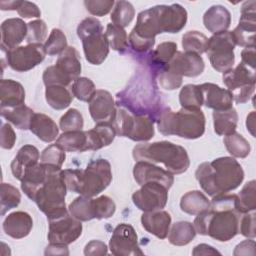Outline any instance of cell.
<instances>
[{"label": "cell", "instance_id": "26", "mask_svg": "<svg viewBox=\"0 0 256 256\" xmlns=\"http://www.w3.org/2000/svg\"><path fill=\"white\" fill-rule=\"evenodd\" d=\"M29 129L38 139L46 143L56 140L59 134V128L54 120L43 113L34 114Z\"/></svg>", "mask_w": 256, "mask_h": 256}, {"label": "cell", "instance_id": "14", "mask_svg": "<svg viewBox=\"0 0 256 256\" xmlns=\"http://www.w3.org/2000/svg\"><path fill=\"white\" fill-rule=\"evenodd\" d=\"M256 12L255 1H246L241 7V17L237 27L231 31L235 45L241 47L255 46Z\"/></svg>", "mask_w": 256, "mask_h": 256}, {"label": "cell", "instance_id": "10", "mask_svg": "<svg viewBox=\"0 0 256 256\" xmlns=\"http://www.w3.org/2000/svg\"><path fill=\"white\" fill-rule=\"evenodd\" d=\"M46 56L44 45L31 43L7 51V64L17 72H26L40 64Z\"/></svg>", "mask_w": 256, "mask_h": 256}, {"label": "cell", "instance_id": "52", "mask_svg": "<svg viewBox=\"0 0 256 256\" xmlns=\"http://www.w3.org/2000/svg\"><path fill=\"white\" fill-rule=\"evenodd\" d=\"M115 2L113 0H85L86 10L93 16H104L110 12Z\"/></svg>", "mask_w": 256, "mask_h": 256}, {"label": "cell", "instance_id": "30", "mask_svg": "<svg viewBox=\"0 0 256 256\" xmlns=\"http://www.w3.org/2000/svg\"><path fill=\"white\" fill-rule=\"evenodd\" d=\"M65 152H84L89 151L88 136L86 131H69L63 132L57 139L56 143Z\"/></svg>", "mask_w": 256, "mask_h": 256}, {"label": "cell", "instance_id": "43", "mask_svg": "<svg viewBox=\"0 0 256 256\" xmlns=\"http://www.w3.org/2000/svg\"><path fill=\"white\" fill-rule=\"evenodd\" d=\"M177 52V44L175 42L167 41L160 43L150 55L151 63L157 66H161L162 69L170 62L173 56Z\"/></svg>", "mask_w": 256, "mask_h": 256}, {"label": "cell", "instance_id": "1", "mask_svg": "<svg viewBox=\"0 0 256 256\" xmlns=\"http://www.w3.org/2000/svg\"><path fill=\"white\" fill-rule=\"evenodd\" d=\"M241 213L236 208V194H220L212 197L210 207L194 219L196 233L226 242L239 232Z\"/></svg>", "mask_w": 256, "mask_h": 256}, {"label": "cell", "instance_id": "9", "mask_svg": "<svg viewBox=\"0 0 256 256\" xmlns=\"http://www.w3.org/2000/svg\"><path fill=\"white\" fill-rule=\"evenodd\" d=\"M223 83L233 96V101L237 104L246 103L255 90V69L243 63H239L235 68H231L223 73Z\"/></svg>", "mask_w": 256, "mask_h": 256}, {"label": "cell", "instance_id": "27", "mask_svg": "<svg viewBox=\"0 0 256 256\" xmlns=\"http://www.w3.org/2000/svg\"><path fill=\"white\" fill-rule=\"evenodd\" d=\"M1 108L24 104L25 90L23 86L12 79H2L0 83Z\"/></svg>", "mask_w": 256, "mask_h": 256}, {"label": "cell", "instance_id": "48", "mask_svg": "<svg viewBox=\"0 0 256 256\" xmlns=\"http://www.w3.org/2000/svg\"><path fill=\"white\" fill-rule=\"evenodd\" d=\"M95 219H107L114 215L116 210L115 202L106 195H101L93 199Z\"/></svg>", "mask_w": 256, "mask_h": 256}, {"label": "cell", "instance_id": "50", "mask_svg": "<svg viewBox=\"0 0 256 256\" xmlns=\"http://www.w3.org/2000/svg\"><path fill=\"white\" fill-rule=\"evenodd\" d=\"M47 36V25L41 20L37 19L27 23V36L26 41L28 44L41 43L46 39Z\"/></svg>", "mask_w": 256, "mask_h": 256}, {"label": "cell", "instance_id": "3", "mask_svg": "<svg viewBox=\"0 0 256 256\" xmlns=\"http://www.w3.org/2000/svg\"><path fill=\"white\" fill-rule=\"evenodd\" d=\"M132 155L136 161L161 163L173 175L184 173L190 165L186 149L169 141L138 144L133 148Z\"/></svg>", "mask_w": 256, "mask_h": 256}, {"label": "cell", "instance_id": "51", "mask_svg": "<svg viewBox=\"0 0 256 256\" xmlns=\"http://www.w3.org/2000/svg\"><path fill=\"white\" fill-rule=\"evenodd\" d=\"M43 82L45 86H53V85H61L68 86L72 81L55 65L47 67L43 72Z\"/></svg>", "mask_w": 256, "mask_h": 256}, {"label": "cell", "instance_id": "42", "mask_svg": "<svg viewBox=\"0 0 256 256\" xmlns=\"http://www.w3.org/2000/svg\"><path fill=\"white\" fill-rule=\"evenodd\" d=\"M105 36L109 47L118 52H124L128 46V36L124 28L109 23L106 27Z\"/></svg>", "mask_w": 256, "mask_h": 256}, {"label": "cell", "instance_id": "19", "mask_svg": "<svg viewBox=\"0 0 256 256\" xmlns=\"http://www.w3.org/2000/svg\"><path fill=\"white\" fill-rule=\"evenodd\" d=\"M162 33H178L186 25L187 11L180 4L157 5Z\"/></svg>", "mask_w": 256, "mask_h": 256}, {"label": "cell", "instance_id": "47", "mask_svg": "<svg viewBox=\"0 0 256 256\" xmlns=\"http://www.w3.org/2000/svg\"><path fill=\"white\" fill-rule=\"evenodd\" d=\"M84 126V119L82 114L75 108L69 109L62 115L59 121V127L63 132L82 130Z\"/></svg>", "mask_w": 256, "mask_h": 256}, {"label": "cell", "instance_id": "15", "mask_svg": "<svg viewBox=\"0 0 256 256\" xmlns=\"http://www.w3.org/2000/svg\"><path fill=\"white\" fill-rule=\"evenodd\" d=\"M204 68L205 63L200 55L177 51L163 69L169 70L181 77H197L202 74Z\"/></svg>", "mask_w": 256, "mask_h": 256}, {"label": "cell", "instance_id": "33", "mask_svg": "<svg viewBox=\"0 0 256 256\" xmlns=\"http://www.w3.org/2000/svg\"><path fill=\"white\" fill-rule=\"evenodd\" d=\"M210 207L208 198L198 190L185 193L180 200V208L183 212L190 215H198Z\"/></svg>", "mask_w": 256, "mask_h": 256}, {"label": "cell", "instance_id": "45", "mask_svg": "<svg viewBox=\"0 0 256 256\" xmlns=\"http://www.w3.org/2000/svg\"><path fill=\"white\" fill-rule=\"evenodd\" d=\"M96 91L93 81L87 77H78L73 81L71 92L78 100L89 102Z\"/></svg>", "mask_w": 256, "mask_h": 256}, {"label": "cell", "instance_id": "60", "mask_svg": "<svg viewBox=\"0 0 256 256\" xmlns=\"http://www.w3.org/2000/svg\"><path fill=\"white\" fill-rule=\"evenodd\" d=\"M45 255H68V247L64 244H56V243H50L44 252Z\"/></svg>", "mask_w": 256, "mask_h": 256}, {"label": "cell", "instance_id": "6", "mask_svg": "<svg viewBox=\"0 0 256 256\" xmlns=\"http://www.w3.org/2000/svg\"><path fill=\"white\" fill-rule=\"evenodd\" d=\"M116 135L127 137L133 141L146 142L154 136L153 121L145 115H137L124 107H116L111 122Z\"/></svg>", "mask_w": 256, "mask_h": 256}, {"label": "cell", "instance_id": "24", "mask_svg": "<svg viewBox=\"0 0 256 256\" xmlns=\"http://www.w3.org/2000/svg\"><path fill=\"white\" fill-rule=\"evenodd\" d=\"M40 154L38 149L33 145L22 146L13 161L11 162V172L13 176L21 181L25 175V172L39 163Z\"/></svg>", "mask_w": 256, "mask_h": 256}, {"label": "cell", "instance_id": "49", "mask_svg": "<svg viewBox=\"0 0 256 256\" xmlns=\"http://www.w3.org/2000/svg\"><path fill=\"white\" fill-rule=\"evenodd\" d=\"M65 151L57 144H51L42 151L40 156V162L43 164L61 168L65 161Z\"/></svg>", "mask_w": 256, "mask_h": 256}, {"label": "cell", "instance_id": "32", "mask_svg": "<svg viewBox=\"0 0 256 256\" xmlns=\"http://www.w3.org/2000/svg\"><path fill=\"white\" fill-rule=\"evenodd\" d=\"M35 112L28 106L21 104L14 107L1 108V115L8 122L12 123L15 127L27 130L30 128L31 120Z\"/></svg>", "mask_w": 256, "mask_h": 256}, {"label": "cell", "instance_id": "25", "mask_svg": "<svg viewBox=\"0 0 256 256\" xmlns=\"http://www.w3.org/2000/svg\"><path fill=\"white\" fill-rule=\"evenodd\" d=\"M203 24L212 34L227 31L231 24V14L222 5H213L203 15Z\"/></svg>", "mask_w": 256, "mask_h": 256}, {"label": "cell", "instance_id": "21", "mask_svg": "<svg viewBox=\"0 0 256 256\" xmlns=\"http://www.w3.org/2000/svg\"><path fill=\"white\" fill-rule=\"evenodd\" d=\"M141 223L148 233L159 239H165L169 233L171 216L167 211L162 209L143 212L141 215Z\"/></svg>", "mask_w": 256, "mask_h": 256}, {"label": "cell", "instance_id": "54", "mask_svg": "<svg viewBox=\"0 0 256 256\" xmlns=\"http://www.w3.org/2000/svg\"><path fill=\"white\" fill-rule=\"evenodd\" d=\"M182 78L169 70L162 69L158 76V82L164 90H175L182 85Z\"/></svg>", "mask_w": 256, "mask_h": 256}, {"label": "cell", "instance_id": "8", "mask_svg": "<svg viewBox=\"0 0 256 256\" xmlns=\"http://www.w3.org/2000/svg\"><path fill=\"white\" fill-rule=\"evenodd\" d=\"M235 46L231 31L213 34L208 38L206 53L211 66L217 72L225 73L233 67L235 62Z\"/></svg>", "mask_w": 256, "mask_h": 256}, {"label": "cell", "instance_id": "34", "mask_svg": "<svg viewBox=\"0 0 256 256\" xmlns=\"http://www.w3.org/2000/svg\"><path fill=\"white\" fill-rule=\"evenodd\" d=\"M196 236L194 225L188 221L175 222L168 233V240L172 245L184 246L189 244Z\"/></svg>", "mask_w": 256, "mask_h": 256}, {"label": "cell", "instance_id": "23", "mask_svg": "<svg viewBox=\"0 0 256 256\" xmlns=\"http://www.w3.org/2000/svg\"><path fill=\"white\" fill-rule=\"evenodd\" d=\"M32 217L24 211L12 212L3 221V230L5 234L14 239L26 237L32 230Z\"/></svg>", "mask_w": 256, "mask_h": 256}, {"label": "cell", "instance_id": "35", "mask_svg": "<svg viewBox=\"0 0 256 256\" xmlns=\"http://www.w3.org/2000/svg\"><path fill=\"white\" fill-rule=\"evenodd\" d=\"M45 99L51 108L55 110H63L71 104L73 94L66 88V86H47L45 90Z\"/></svg>", "mask_w": 256, "mask_h": 256}, {"label": "cell", "instance_id": "59", "mask_svg": "<svg viewBox=\"0 0 256 256\" xmlns=\"http://www.w3.org/2000/svg\"><path fill=\"white\" fill-rule=\"evenodd\" d=\"M241 63L244 65L255 69L256 61H255V46L245 47L241 52Z\"/></svg>", "mask_w": 256, "mask_h": 256}, {"label": "cell", "instance_id": "22", "mask_svg": "<svg viewBox=\"0 0 256 256\" xmlns=\"http://www.w3.org/2000/svg\"><path fill=\"white\" fill-rule=\"evenodd\" d=\"M27 24L20 18H9L1 24V45L7 50L14 49L26 39Z\"/></svg>", "mask_w": 256, "mask_h": 256}, {"label": "cell", "instance_id": "44", "mask_svg": "<svg viewBox=\"0 0 256 256\" xmlns=\"http://www.w3.org/2000/svg\"><path fill=\"white\" fill-rule=\"evenodd\" d=\"M21 201V194L19 190L9 183L1 184V201L0 209L1 215H5L9 210L17 207Z\"/></svg>", "mask_w": 256, "mask_h": 256}, {"label": "cell", "instance_id": "12", "mask_svg": "<svg viewBox=\"0 0 256 256\" xmlns=\"http://www.w3.org/2000/svg\"><path fill=\"white\" fill-rule=\"evenodd\" d=\"M168 200V189L160 183L148 182L141 185L132 195L134 205L143 212L163 209Z\"/></svg>", "mask_w": 256, "mask_h": 256}, {"label": "cell", "instance_id": "46", "mask_svg": "<svg viewBox=\"0 0 256 256\" xmlns=\"http://www.w3.org/2000/svg\"><path fill=\"white\" fill-rule=\"evenodd\" d=\"M46 54L57 55L67 48V38L64 32L58 28L52 29L48 39L44 43Z\"/></svg>", "mask_w": 256, "mask_h": 256}, {"label": "cell", "instance_id": "62", "mask_svg": "<svg viewBox=\"0 0 256 256\" xmlns=\"http://www.w3.org/2000/svg\"><path fill=\"white\" fill-rule=\"evenodd\" d=\"M246 127L248 132H250V134L255 137V112L252 111L250 112L247 117H246Z\"/></svg>", "mask_w": 256, "mask_h": 256}, {"label": "cell", "instance_id": "37", "mask_svg": "<svg viewBox=\"0 0 256 256\" xmlns=\"http://www.w3.org/2000/svg\"><path fill=\"white\" fill-rule=\"evenodd\" d=\"M236 208L241 213H247L256 209V181L247 182L236 195Z\"/></svg>", "mask_w": 256, "mask_h": 256}, {"label": "cell", "instance_id": "38", "mask_svg": "<svg viewBox=\"0 0 256 256\" xmlns=\"http://www.w3.org/2000/svg\"><path fill=\"white\" fill-rule=\"evenodd\" d=\"M227 151L236 158H245L249 155L251 147L249 142L236 131L226 135L223 139Z\"/></svg>", "mask_w": 256, "mask_h": 256}, {"label": "cell", "instance_id": "56", "mask_svg": "<svg viewBox=\"0 0 256 256\" xmlns=\"http://www.w3.org/2000/svg\"><path fill=\"white\" fill-rule=\"evenodd\" d=\"M108 253L106 244L100 240H91L84 248V254L86 256H103Z\"/></svg>", "mask_w": 256, "mask_h": 256}, {"label": "cell", "instance_id": "16", "mask_svg": "<svg viewBox=\"0 0 256 256\" xmlns=\"http://www.w3.org/2000/svg\"><path fill=\"white\" fill-rule=\"evenodd\" d=\"M135 181L141 186L148 182H157L168 190L174 182V176L167 170L146 161H137L133 167Z\"/></svg>", "mask_w": 256, "mask_h": 256}, {"label": "cell", "instance_id": "63", "mask_svg": "<svg viewBox=\"0 0 256 256\" xmlns=\"http://www.w3.org/2000/svg\"><path fill=\"white\" fill-rule=\"evenodd\" d=\"M21 1L16 0V1H1L0 2V8L1 10H17L19 7Z\"/></svg>", "mask_w": 256, "mask_h": 256}, {"label": "cell", "instance_id": "31", "mask_svg": "<svg viewBox=\"0 0 256 256\" xmlns=\"http://www.w3.org/2000/svg\"><path fill=\"white\" fill-rule=\"evenodd\" d=\"M214 131L220 136H226L236 131L238 123V114L235 108L213 111Z\"/></svg>", "mask_w": 256, "mask_h": 256}, {"label": "cell", "instance_id": "39", "mask_svg": "<svg viewBox=\"0 0 256 256\" xmlns=\"http://www.w3.org/2000/svg\"><path fill=\"white\" fill-rule=\"evenodd\" d=\"M208 38L199 31H188L182 36V47L185 52L201 55L206 52Z\"/></svg>", "mask_w": 256, "mask_h": 256}, {"label": "cell", "instance_id": "36", "mask_svg": "<svg viewBox=\"0 0 256 256\" xmlns=\"http://www.w3.org/2000/svg\"><path fill=\"white\" fill-rule=\"evenodd\" d=\"M68 212L79 221H90L95 219L93 198L80 195L69 204Z\"/></svg>", "mask_w": 256, "mask_h": 256}, {"label": "cell", "instance_id": "55", "mask_svg": "<svg viewBox=\"0 0 256 256\" xmlns=\"http://www.w3.org/2000/svg\"><path fill=\"white\" fill-rule=\"evenodd\" d=\"M1 147L3 149H12L16 141V134L9 123H3L1 126Z\"/></svg>", "mask_w": 256, "mask_h": 256}, {"label": "cell", "instance_id": "61", "mask_svg": "<svg viewBox=\"0 0 256 256\" xmlns=\"http://www.w3.org/2000/svg\"><path fill=\"white\" fill-rule=\"evenodd\" d=\"M220 255L221 253L217 251L214 247L208 245V244H199L194 247L192 251V255Z\"/></svg>", "mask_w": 256, "mask_h": 256}, {"label": "cell", "instance_id": "7", "mask_svg": "<svg viewBox=\"0 0 256 256\" xmlns=\"http://www.w3.org/2000/svg\"><path fill=\"white\" fill-rule=\"evenodd\" d=\"M112 181L111 165L106 159L91 161L80 172L77 193L85 197H95L104 191Z\"/></svg>", "mask_w": 256, "mask_h": 256}, {"label": "cell", "instance_id": "11", "mask_svg": "<svg viewBox=\"0 0 256 256\" xmlns=\"http://www.w3.org/2000/svg\"><path fill=\"white\" fill-rule=\"evenodd\" d=\"M48 240L50 243L69 245L82 234L81 221L75 219L69 212L52 219H48Z\"/></svg>", "mask_w": 256, "mask_h": 256}, {"label": "cell", "instance_id": "41", "mask_svg": "<svg viewBox=\"0 0 256 256\" xmlns=\"http://www.w3.org/2000/svg\"><path fill=\"white\" fill-rule=\"evenodd\" d=\"M179 102L182 108L200 109L203 101L199 85L187 84L183 86L179 93Z\"/></svg>", "mask_w": 256, "mask_h": 256}, {"label": "cell", "instance_id": "28", "mask_svg": "<svg viewBox=\"0 0 256 256\" xmlns=\"http://www.w3.org/2000/svg\"><path fill=\"white\" fill-rule=\"evenodd\" d=\"M55 66L71 81H74L81 73V62L78 51L72 46L67 47L59 54Z\"/></svg>", "mask_w": 256, "mask_h": 256}, {"label": "cell", "instance_id": "58", "mask_svg": "<svg viewBox=\"0 0 256 256\" xmlns=\"http://www.w3.org/2000/svg\"><path fill=\"white\" fill-rule=\"evenodd\" d=\"M233 254L238 255H254L255 254V241L253 239H246L240 242L234 249Z\"/></svg>", "mask_w": 256, "mask_h": 256}, {"label": "cell", "instance_id": "29", "mask_svg": "<svg viewBox=\"0 0 256 256\" xmlns=\"http://www.w3.org/2000/svg\"><path fill=\"white\" fill-rule=\"evenodd\" d=\"M88 136L89 150L95 151L110 145L116 135L111 123H97L94 128L86 131Z\"/></svg>", "mask_w": 256, "mask_h": 256}, {"label": "cell", "instance_id": "20", "mask_svg": "<svg viewBox=\"0 0 256 256\" xmlns=\"http://www.w3.org/2000/svg\"><path fill=\"white\" fill-rule=\"evenodd\" d=\"M203 105L214 111L226 110L232 107L233 96L228 89L221 88L214 83H203L199 85Z\"/></svg>", "mask_w": 256, "mask_h": 256}, {"label": "cell", "instance_id": "4", "mask_svg": "<svg viewBox=\"0 0 256 256\" xmlns=\"http://www.w3.org/2000/svg\"><path fill=\"white\" fill-rule=\"evenodd\" d=\"M157 126L164 136L176 135L185 139H197L205 132V116L201 109L181 108L174 112L165 108L159 115Z\"/></svg>", "mask_w": 256, "mask_h": 256}, {"label": "cell", "instance_id": "18", "mask_svg": "<svg viewBox=\"0 0 256 256\" xmlns=\"http://www.w3.org/2000/svg\"><path fill=\"white\" fill-rule=\"evenodd\" d=\"M89 112L93 121L97 123H111L116 113V106L112 95L103 89L96 90L88 102Z\"/></svg>", "mask_w": 256, "mask_h": 256}, {"label": "cell", "instance_id": "53", "mask_svg": "<svg viewBox=\"0 0 256 256\" xmlns=\"http://www.w3.org/2000/svg\"><path fill=\"white\" fill-rule=\"evenodd\" d=\"M255 210L244 213L239 220V232L247 237L254 239L256 237V228H255Z\"/></svg>", "mask_w": 256, "mask_h": 256}, {"label": "cell", "instance_id": "40", "mask_svg": "<svg viewBox=\"0 0 256 256\" xmlns=\"http://www.w3.org/2000/svg\"><path fill=\"white\" fill-rule=\"evenodd\" d=\"M135 16V9L133 5L128 1H117L111 13V20L113 24L122 28L127 27Z\"/></svg>", "mask_w": 256, "mask_h": 256}, {"label": "cell", "instance_id": "13", "mask_svg": "<svg viewBox=\"0 0 256 256\" xmlns=\"http://www.w3.org/2000/svg\"><path fill=\"white\" fill-rule=\"evenodd\" d=\"M109 249L115 256H137L144 252L138 244V237L134 228L127 223L115 227L109 241Z\"/></svg>", "mask_w": 256, "mask_h": 256}, {"label": "cell", "instance_id": "57", "mask_svg": "<svg viewBox=\"0 0 256 256\" xmlns=\"http://www.w3.org/2000/svg\"><path fill=\"white\" fill-rule=\"evenodd\" d=\"M17 13L22 18H32V17H40L41 12L38 6L29 1H21L19 7L17 8Z\"/></svg>", "mask_w": 256, "mask_h": 256}, {"label": "cell", "instance_id": "5", "mask_svg": "<svg viewBox=\"0 0 256 256\" xmlns=\"http://www.w3.org/2000/svg\"><path fill=\"white\" fill-rule=\"evenodd\" d=\"M61 168L50 165L45 180L37 189L32 201L47 219L59 217L68 212L65 204L66 185L61 176Z\"/></svg>", "mask_w": 256, "mask_h": 256}, {"label": "cell", "instance_id": "2", "mask_svg": "<svg viewBox=\"0 0 256 256\" xmlns=\"http://www.w3.org/2000/svg\"><path fill=\"white\" fill-rule=\"evenodd\" d=\"M195 177L202 190L215 197L238 188L244 179V171L237 160L225 156L200 164Z\"/></svg>", "mask_w": 256, "mask_h": 256}, {"label": "cell", "instance_id": "17", "mask_svg": "<svg viewBox=\"0 0 256 256\" xmlns=\"http://www.w3.org/2000/svg\"><path fill=\"white\" fill-rule=\"evenodd\" d=\"M81 41L86 60L93 65L102 64L109 54V44L103 28L87 34Z\"/></svg>", "mask_w": 256, "mask_h": 256}]
</instances>
